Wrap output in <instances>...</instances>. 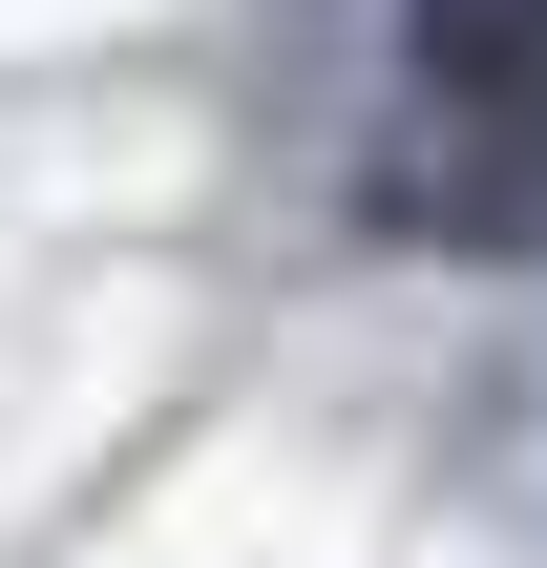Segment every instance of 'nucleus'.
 Instances as JSON below:
<instances>
[{"instance_id":"1","label":"nucleus","mask_w":547,"mask_h":568,"mask_svg":"<svg viewBox=\"0 0 547 568\" xmlns=\"http://www.w3.org/2000/svg\"><path fill=\"white\" fill-rule=\"evenodd\" d=\"M379 211H422L464 253L547 232V0H422L401 21V169H379Z\"/></svg>"}]
</instances>
